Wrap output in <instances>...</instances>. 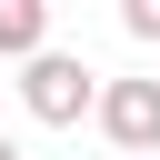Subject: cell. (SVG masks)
Masks as SVG:
<instances>
[{
  "label": "cell",
  "instance_id": "3",
  "mask_svg": "<svg viewBox=\"0 0 160 160\" xmlns=\"http://www.w3.org/2000/svg\"><path fill=\"white\" fill-rule=\"evenodd\" d=\"M50 50V0H0V60H40Z\"/></svg>",
  "mask_w": 160,
  "mask_h": 160
},
{
  "label": "cell",
  "instance_id": "2",
  "mask_svg": "<svg viewBox=\"0 0 160 160\" xmlns=\"http://www.w3.org/2000/svg\"><path fill=\"white\" fill-rule=\"evenodd\" d=\"M90 120L110 130L120 160H160V80H100Z\"/></svg>",
  "mask_w": 160,
  "mask_h": 160
},
{
  "label": "cell",
  "instance_id": "4",
  "mask_svg": "<svg viewBox=\"0 0 160 160\" xmlns=\"http://www.w3.org/2000/svg\"><path fill=\"white\" fill-rule=\"evenodd\" d=\"M120 30L130 40H160V0H120Z\"/></svg>",
  "mask_w": 160,
  "mask_h": 160
},
{
  "label": "cell",
  "instance_id": "1",
  "mask_svg": "<svg viewBox=\"0 0 160 160\" xmlns=\"http://www.w3.org/2000/svg\"><path fill=\"white\" fill-rule=\"evenodd\" d=\"M90 100H100V70H90V60H70V50L20 60V110H30V120L70 130V120H90Z\"/></svg>",
  "mask_w": 160,
  "mask_h": 160
},
{
  "label": "cell",
  "instance_id": "5",
  "mask_svg": "<svg viewBox=\"0 0 160 160\" xmlns=\"http://www.w3.org/2000/svg\"><path fill=\"white\" fill-rule=\"evenodd\" d=\"M0 160H20V150H10V140H0Z\"/></svg>",
  "mask_w": 160,
  "mask_h": 160
}]
</instances>
